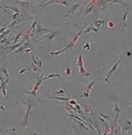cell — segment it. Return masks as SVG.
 Wrapping results in <instances>:
<instances>
[{"label":"cell","instance_id":"484cf974","mask_svg":"<svg viewBox=\"0 0 132 135\" xmlns=\"http://www.w3.org/2000/svg\"><path fill=\"white\" fill-rule=\"evenodd\" d=\"M26 94H28V96H33L34 98H37V92H34V91H27V92H25Z\"/></svg>","mask_w":132,"mask_h":135},{"label":"cell","instance_id":"d590c367","mask_svg":"<svg viewBox=\"0 0 132 135\" xmlns=\"http://www.w3.org/2000/svg\"><path fill=\"white\" fill-rule=\"evenodd\" d=\"M126 122H127V124H128V126H130L131 127V121L129 119H126Z\"/></svg>","mask_w":132,"mask_h":135},{"label":"cell","instance_id":"f35d334b","mask_svg":"<svg viewBox=\"0 0 132 135\" xmlns=\"http://www.w3.org/2000/svg\"><path fill=\"white\" fill-rule=\"evenodd\" d=\"M123 135H126V132H123Z\"/></svg>","mask_w":132,"mask_h":135},{"label":"cell","instance_id":"e0dca14e","mask_svg":"<svg viewBox=\"0 0 132 135\" xmlns=\"http://www.w3.org/2000/svg\"><path fill=\"white\" fill-rule=\"evenodd\" d=\"M6 88H7V82H6V81H2L1 82V85H0V90L2 91V94H3V97L7 99V90H6Z\"/></svg>","mask_w":132,"mask_h":135},{"label":"cell","instance_id":"277c9868","mask_svg":"<svg viewBox=\"0 0 132 135\" xmlns=\"http://www.w3.org/2000/svg\"><path fill=\"white\" fill-rule=\"evenodd\" d=\"M78 67L79 68V72H78V75L79 76H85V77H89L90 76V73L89 72H87L85 70V68H84V63H83V57H82V55L79 54L78 55Z\"/></svg>","mask_w":132,"mask_h":135},{"label":"cell","instance_id":"7a4b0ae2","mask_svg":"<svg viewBox=\"0 0 132 135\" xmlns=\"http://www.w3.org/2000/svg\"><path fill=\"white\" fill-rule=\"evenodd\" d=\"M117 99H118V97H117V96L114 97V112H115V118H114V122H109V123H112L114 127H117V126H118V117H119V115H120V112H121V107L119 106Z\"/></svg>","mask_w":132,"mask_h":135},{"label":"cell","instance_id":"603a6c76","mask_svg":"<svg viewBox=\"0 0 132 135\" xmlns=\"http://www.w3.org/2000/svg\"><path fill=\"white\" fill-rule=\"evenodd\" d=\"M128 14H129V10H127V11L124 12V16H123V18H121V22H124V26H126V19H127V16H128Z\"/></svg>","mask_w":132,"mask_h":135},{"label":"cell","instance_id":"8d00e7d4","mask_svg":"<svg viewBox=\"0 0 132 135\" xmlns=\"http://www.w3.org/2000/svg\"><path fill=\"white\" fill-rule=\"evenodd\" d=\"M30 52H31V49H30V48H27V49H25V52H26V54H29Z\"/></svg>","mask_w":132,"mask_h":135},{"label":"cell","instance_id":"4316f807","mask_svg":"<svg viewBox=\"0 0 132 135\" xmlns=\"http://www.w3.org/2000/svg\"><path fill=\"white\" fill-rule=\"evenodd\" d=\"M31 59H32V63L37 66V64H38V60H39V59L36 58V56H31Z\"/></svg>","mask_w":132,"mask_h":135},{"label":"cell","instance_id":"f546056e","mask_svg":"<svg viewBox=\"0 0 132 135\" xmlns=\"http://www.w3.org/2000/svg\"><path fill=\"white\" fill-rule=\"evenodd\" d=\"M90 26H91V31H93L94 33H99V32H100L98 29L96 28V27H93V24H90Z\"/></svg>","mask_w":132,"mask_h":135},{"label":"cell","instance_id":"8fae6325","mask_svg":"<svg viewBox=\"0 0 132 135\" xmlns=\"http://www.w3.org/2000/svg\"><path fill=\"white\" fill-rule=\"evenodd\" d=\"M15 3H16V4H18L19 7H22V8H23V9L25 10V11H28L31 2H29V1H17V0H16Z\"/></svg>","mask_w":132,"mask_h":135},{"label":"cell","instance_id":"4fadbf2b","mask_svg":"<svg viewBox=\"0 0 132 135\" xmlns=\"http://www.w3.org/2000/svg\"><path fill=\"white\" fill-rule=\"evenodd\" d=\"M101 79H102V77H100V78H97V79H93V81L91 82H89L88 86H87V87H86V89H85V92H87L88 94H90V90H91V88H93V87L94 86V84H96L97 82L101 81Z\"/></svg>","mask_w":132,"mask_h":135},{"label":"cell","instance_id":"d6986e66","mask_svg":"<svg viewBox=\"0 0 132 135\" xmlns=\"http://www.w3.org/2000/svg\"><path fill=\"white\" fill-rule=\"evenodd\" d=\"M115 3H118V4H121V6H124V7H128V4L124 1H119V0H113L111 2H108V6H111V4H115Z\"/></svg>","mask_w":132,"mask_h":135},{"label":"cell","instance_id":"74e56055","mask_svg":"<svg viewBox=\"0 0 132 135\" xmlns=\"http://www.w3.org/2000/svg\"><path fill=\"white\" fill-rule=\"evenodd\" d=\"M0 111H6V107L3 105H0Z\"/></svg>","mask_w":132,"mask_h":135},{"label":"cell","instance_id":"83f0119b","mask_svg":"<svg viewBox=\"0 0 132 135\" xmlns=\"http://www.w3.org/2000/svg\"><path fill=\"white\" fill-rule=\"evenodd\" d=\"M66 74L68 75V76H70V75L72 74V70H71L69 67H68V68H66Z\"/></svg>","mask_w":132,"mask_h":135},{"label":"cell","instance_id":"4dcf8cb0","mask_svg":"<svg viewBox=\"0 0 132 135\" xmlns=\"http://www.w3.org/2000/svg\"><path fill=\"white\" fill-rule=\"evenodd\" d=\"M81 98H84V99H87V98H89V94L87 93V92H85V91H84L83 93L81 94Z\"/></svg>","mask_w":132,"mask_h":135},{"label":"cell","instance_id":"d6a6232c","mask_svg":"<svg viewBox=\"0 0 132 135\" xmlns=\"http://www.w3.org/2000/svg\"><path fill=\"white\" fill-rule=\"evenodd\" d=\"M42 66H43V61H42V60H38V64H37V67H38L39 69H41Z\"/></svg>","mask_w":132,"mask_h":135},{"label":"cell","instance_id":"ba28073f","mask_svg":"<svg viewBox=\"0 0 132 135\" xmlns=\"http://www.w3.org/2000/svg\"><path fill=\"white\" fill-rule=\"evenodd\" d=\"M49 4H63L66 7H69V3L67 1H64V0H52V1H48L46 3L41 4V8H45L47 6H49Z\"/></svg>","mask_w":132,"mask_h":135},{"label":"cell","instance_id":"ab89813d","mask_svg":"<svg viewBox=\"0 0 132 135\" xmlns=\"http://www.w3.org/2000/svg\"><path fill=\"white\" fill-rule=\"evenodd\" d=\"M41 135H46V134H44V133H41Z\"/></svg>","mask_w":132,"mask_h":135},{"label":"cell","instance_id":"3957f363","mask_svg":"<svg viewBox=\"0 0 132 135\" xmlns=\"http://www.w3.org/2000/svg\"><path fill=\"white\" fill-rule=\"evenodd\" d=\"M82 33H83V30H79V31L78 32V33L75 34L73 38H72V40L70 41V43H69L68 45H67L64 48H62V49H60V52L62 54V52H67L68 49H70V48H73L74 47V45L76 44V42H78V40L79 39V37L82 36Z\"/></svg>","mask_w":132,"mask_h":135},{"label":"cell","instance_id":"44dd1931","mask_svg":"<svg viewBox=\"0 0 132 135\" xmlns=\"http://www.w3.org/2000/svg\"><path fill=\"white\" fill-rule=\"evenodd\" d=\"M16 131V129H9V130H2L0 129V135H7L9 132H14Z\"/></svg>","mask_w":132,"mask_h":135},{"label":"cell","instance_id":"836d02e7","mask_svg":"<svg viewBox=\"0 0 132 135\" xmlns=\"http://www.w3.org/2000/svg\"><path fill=\"white\" fill-rule=\"evenodd\" d=\"M26 71H27V68H25V69H22L21 71H19V74H24Z\"/></svg>","mask_w":132,"mask_h":135},{"label":"cell","instance_id":"52a82bcc","mask_svg":"<svg viewBox=\"0 0 132 135\" xmlns=\"http://www.w3.org/2000/svg\"><path fill=\"white\" fill-rule=\"evenodd\" d=\"M52 31H53V29L43 28V27L38 22V24H37V30L34 31V34H37V36H41V33H49V32H52Z\"/></svg>","mask_w":132,"mask_h":135},{"label":"cell","instance_id":"f1b7e54d","mask_svg":"<svg viewBox=\"0 0 132 135\" xmlns=\"http://www.w3.org/2000/svg\"><path fill=\"white\" fill-rule=\"evenodd\" d=\"M83 48L86 49V51H89V49H90V44H89V43H85V44H84V46H83Z\"/></svg>","mask_w":132,"mask_h":135},{"label":"cell","instance_id":"e575fe53","mask_svg":"<svg viewBox=\"0 0 132 135\" xmlns=\"http://www.w3.org/2000/svg\"><path fill=\"white\" fill-rule=\"evenodd\" d=\"M108 25H109V28H113V27H114V24H113L112 22H108Z\"/></svg>","mask_w":132,"mask_h":135},{"label":"cell","instance_id":"2e32d148","mask_svg":"<svg viewBox=\"0 0 132 135\" xmlns=\"http://www.w3.org/2000/svg\"><path fill=\"white\" fill-rule=\"evenodd\" d=\"M0 72L6 76V82L8 84L9 82V73H8V70H7V67L6 66H2V68L0 69Z\"/></svg>","mask_w":132,"mask_h":135},{"label":"cell","instance_id":"7402d4cb","mask_svg":"<svg viewBox=\"0 0 132 135\" xmlns=\"http://www.w3.org/2000/svg\"><path fill=\"white\" fill-rule=\"evenodd\" d=\"M98 115L101 117V118H103L104 120H106L108 122H112V120H111V118H109V116H106V115H104V114H102V112H98Z\"/></svg>","mask_w":132,"mask_h":135},{"label":"cell","instance_id":"7c38bea8","mask_svg":"<svg viewBox=\"0 0 132 135\" xmlns=\"http://www.w3.org/2000/svg\"><path fill=\"white\" fill-rule=\"evenodd\" d=\"M104 22H105V21H102V19H99L98 17H97L96 19H93L91 24H93V27H96V28L99 30V29H100V27L104 24Z\"/></svg>","mask_w":132,"mask_h":135},{"label":"cell","instance_id":"cb8c5ba5","mask_svg":"<svg viewBox=\"0 0 132 135\" xmlns=\"http://www.w3.org/2000/svg\"><path fill=\"white\" fill-rule=\"evenodd\" d=\"M66 92H67V90L60 89V90H57V91H55L54 94H63V93H66Z\"/></svg>","mask_w":132,"mask_h":135},{"label":"cell","instance_id":"9a60e30c","mask_svg":"<svg viewBox=\"0 0 132 135\" xmlns=\"http://www.w3.org/2000/svg\"><path fill=\"white\" fill-rule=\"evenodd\" d=\"M48 99L59 100V101H62V102H69L71 100V98L70 97H57V96H54V97H48Z\"/></svg>","mask_w":132,"mask_h":135},{"label":"cell","instance_id":"5b68a950","mask_svg":"<svg viewBox=\"0 0 132 135\" xmlns=\"http://www.w3.org/2000/svg\"><path fill=\"white\" fill-rule=\"evenodd\" d=\"M59 33V30L58 29H56V30H53L52 32H49L48 34H45V36H43L42 38H40V39L37 40V42H42V41H44V40H47V41H49V42H52L53 40L56 38V36Z\"/></svg>","mask_w":132,"mask_h":135},{"label":"cell","instance_id":"9c48e42d","mask_svg":"<svg viewBox=\"0 0 132 135\" xmlns=\"http://www.w3.org/2000/svg\"><path fill=\"white\" fill-rule=\"evenodd\" d=\"M43 75H38L37 74V81H36V84H34V86H33V89H32V91H34V92H37L39 90L40 88V86H41V84L43 82Z\"/></svg>","mask_w":132,"mask_h":135},{"label":"cell","instance_id":"ac0fdd59","mask_svg":"<svg viewBox=\"0 0 132 135\" xmlns=\"http://www.w3.org/2000/svg\"><path fill=\"white\" fill-rule=\"evenodd\" d=\"M53 77H60V74H58V73H51V74L47 75V76L43 77V82L47 81V79H49V78H53Z\"/></svg>","mask_w":132,"mask_h":135},{"label":"cell","instance_id":"8992f818","mask_svg":"<svg viewBox=\"0 0 132 135\" xmlns=\"http://www.w3.org/2000/svg\"><path fill=\"white\" fill-rule=\"evenodd\" d=\"M121 60H123V58H119V59H118V60H117V61L115 62V63L113 64V67H112L111 69L109 70V72H108V74H106V76L104 77V79H105V82H109V77H111V76H112V74H113L114 72L116 71L117 67L119 66V63H120V61H121Z\"/></svg>","mask_w":132,"mask_h":135},{"label":"cell","instance_id":"d4e9b609","mask_svg":"<svg viewBox=\"0 0 132 135\" xmlns=\"http://www.w3.org/2000/svg\"><path fill=\"white\" fill-rule=\"evenodd\" d=\"M19 15H21V14H18V13H15V14H13V15H12V16H11V21H12V22L16 21V19H17V17H18Z\"/></svg>","mask_w":132,"mask_h":135},{"label":"cell","instance_id":"1f68e13d","mask_svg":"<svg viewBox=\"0 0 132 135\" xmlns=\"http://www.w3.org/2000/svg\"><path fill=\"white\" fill-rule=\"evenodd\" d=\"M68 103H69V104H70V105H73V106H75V105H76V104H78V102H76V101H75V100H70V101H69V102H68Z\"/></svg>","mask_w":132,"mask_h":135},{"label":"cell","instance_id":"6da1fadb","mask_svg":"<svg viewBox=\"0 0 132 135\" xmlns=\"http://www.w3.org/2000/svg\"><path fill=\"white\" fill-rule=\"evenodd\" d=\"M37 102L33 101L32 99H28V104H27V108H26V112H25V115L23 117V120L21 121V127H28L29 124V118H30V115L32 112V109L37 106Z\"/></svg>","mask_w":132,"mask_h":135},{"label":"cell","instance_id":"5bb4252c","mask_svg":"<svg viewBox=\"0 0 132 135\" xmlns=\"http://www.w3.org/2000/svg\"><path fill=\"white\" fill-rule=\"evenodd\" d=\"M30 36H31V31L30 30H26V31L24 32V34H23V39H22V43H25V42H28L29 41V39H30Z\"/></svg>","mask_w":132,"mask_h":135},{"label":"cell","instance_id":"ffe728a7","mask_svg":"<svg viewBox=\"0 0 132 135\" xmlns=\"http://www.w3.org/2000/svg\"><path fill=\"white\" fill-rule=\"evenodd\" d=\"M27 70H32V71L36 72L37 74H38V72H39V68L37 67L36 64H33V63H30V66L27 68Z\"/></svg>","mask_w":132,"mask_h":135},{"label":"cell","instance_id":"30bf717a","mask_svg":"<svg viewBox=\"0 0 132 135\" xmlns=\"http://www.w3.org/2000/svg\"><path fill=\"white\" fill-rule=\"evenodd\" d=\"M78 7H79V3H73V4L71 6L70 9H69V11L63 15V17H68V16H70V15H73L74 12L76 11V9H78Z\"/></svg>","mask_w":132,"mask_h":135}]
</instances>
